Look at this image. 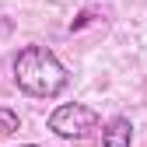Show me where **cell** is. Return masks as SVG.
Returning a JSON list of instances; mask_svg holds the SVG:
<instances>
[{
	"label": "cell",
	"instance_id": "3",
	"mask_svg": "<svg viewBox=\"0 0 147 147\" xmlns=\"http://www.w3.org/2000/svg\"><path fill=\"white\" fill-rule=\"evenodd\" d=\"M102 147H133V123L126 116H112L102 130Z\"/></svg>",
	"mask_w": 147,
	"mask_h": 147
},
{
	"label": "cell",
	"instance_id": "2",
	"mask_svg": "<svg viewBox=\"0 0 147 147\" xmlns=\"http://www.w3.org/2000/svg\"><path fill=\"white\" fill-rule=\"evenodd\" d=\"M98 126H102V116L84 102H67L60 109H53V116H49V130L63 140H84Z\"/></svg>",
	"mask_w": 147,
	"mask_h": 147
},
{
	"label": "cell",
	"instance_id": "5",
	"mask_svg": "<svg viewBox=\"0 0 147 147\" xmlns=\"http://www.w3.org/2000/svg\"><path fill=\"white\" fill-rule=\"evenodd\" d=\"M21 147H39V144H21Z\"/></svg>",
	"mask_w": 147,
	"mask_h": 147
},
{
	"label": "cell",
	"instance_id": "4",
	"mask_svg": "<svg viewBox=\"0 0 147 147\" xmlns=\"http://www.w3.org/2000/svg\"><path fill=\"white\" fill-rule=\"evenodd\" d=\"M18 130V112H11V109L0 105V137H11Z\"/></svg>",
	"mask_w": 147,
	"mask_h": 147
},
{
	"label": "cell",
	"instance_id": "1",
	"mask_svg": "<svg viewBox=\"0 0 147 147\" xmlns=\"http://www.w3.org/2000/svg\"><path fill=\"white\" fill-rule=\"evenodd\" d=\"M70 81L67 67L46 46H25L14 56V84L28 98H60Z\"/></svg>",
	"mask_w": 147,
	"mask_h": 147
}]
</instances>
